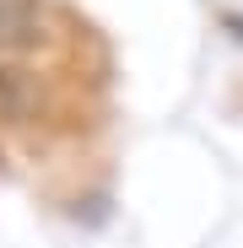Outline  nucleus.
I'll list each match as a JSON object with an SVG mask.
<instances>
[{
	"label": "nucleus",
	"mask_w": 243,
	"mask_h": 248,
	"mask_svg": "<svg viewBox=\"0 0 243 248\" xmlns=\"http://www.w3.org/2000/svg\"><path fill=\"white\" fill-rule=\"evenodd\" d=\"M38 38V6L32 0H0V54Z\"/></svg>",
	"instance_id": "obj_1"
}]
</instances>
